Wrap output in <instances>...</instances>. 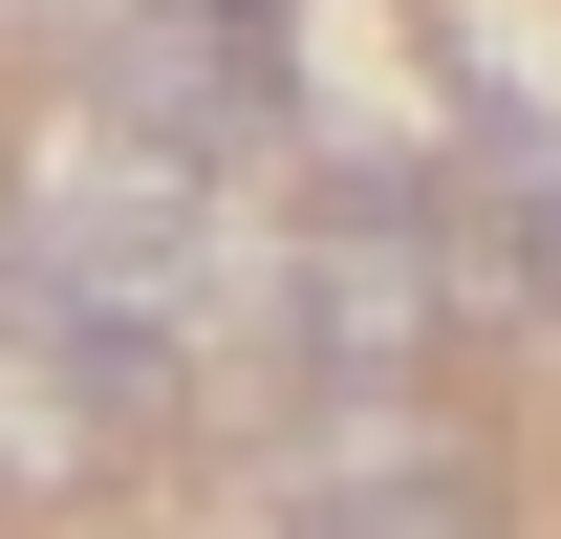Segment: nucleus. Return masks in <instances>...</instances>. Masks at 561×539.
Segmentation results:
<instances>
[{"label": "nucleus", "mask_w": 561, "mask_h": 539, "mask_svg": "<svg viewBox=\"0 0 561 539\" xmlns=\"http://www.w3.org/2000/svg\"><path fill=\"white\" fill-rule=\"evenodd\" d=\"M22 238H44L22 280H87V302H130V324H195V302H216V216H195V173H173V151H130L108 108L22 151Z\"/></svg>", "instance_id": "obj_1"}, {"label": "nucleus", "mask_w": 561, "mask_h": 539, "mask_svg": "<svg viewBox=\"0 0 561 539\" xmlns=\"http://www.w3.org/2000/svg\"><path fill=\"white\" fill-rule=\"evenodd\" d=\"M280 539H496V432L432 389H324L280 432Z\"/></svg>", "instance_id": "obj_2"}, {"label": "nucleus", "mask_w": 561, "mask_h": 539, "mask_svg": "<svg viewBox=\"0 0 561 539\" xmlns=\"http://www.w3.org/2000/svg\"><path fill=\"white\" fill-rule=\"evenodd\" d=\"M87 87H108V130L173 151V173H238V151L302 130L280 44H260V22H216V0H108V22H87Z\"/></svg>", "instance_id": "obj_3"}, {"label": "nucleus", "mask_w": 561, "mask_h": 539, "mask_svg": "<svg viewBox=\"0 0 561 539\" xmlns=\"http://www.w3.org/2000/svg\"><path fill=\"white\" fill-rule=\"evenodd\" d=\"M280 280H302V345H324V389H411L432 345H454V216H411V195H346Z\"/></svg>", "instance_id": "obj_4"}, {"label": "nucleus", "mask_w": 561, "mask_h": 539, "mask_svg": "<svg viewBox=\"0 0 561 539\" xmlns=\"http://www.w3.org/2000/svg\"><path fill=\"white\" fill-rule=\"evenodd\" d=\"M476 280H496V302H518V324L561 345V195H496L476 238H454V302H476Z\"/></svg>", "instance_id": "obj_5"}, {"label": "nucleus", "mask_w": 561, "mask_h": 539, "mask_svg": "<svg viewBox=\"0 0 561 539\" xmlns=\"http://www.w3.org/2000/svg\"><path fill=\"white\" fill-rule=\"evenodd\" d=\"M260 539H280V518H260Z\"/></svg>", "instance_id": "obj_6"}]
</instances>
